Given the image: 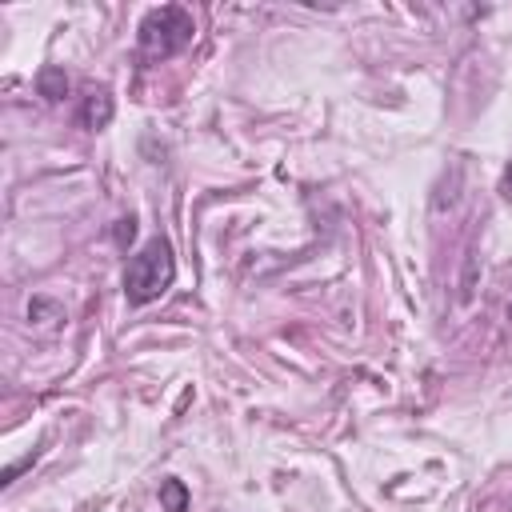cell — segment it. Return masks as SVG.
Wrapping results in <instances>:
<instances>
[{"instance_id":"52a82bcc","label":"cell","mask_w":512,"mask_h":512,"mask_svg":"<svg viewBox=\"0 0 512 512\" xmlns=\"http://www.w3.org/2000/svg\"><path fill=\"white\" fill-rule=\"evenodd\" d=\"M32 460H36V452H28V456H24V460H16V464H12V468H8V472H4V488H8V484H12V480H16V476H20V472H24V468H28V464H32Z\"/></svg>"},{"instance_id":"6da1fadb","label":"cell","mask_w":512,"mask_h":512,"mask_svg":"<svg viewBox=\"0 0 512 512\" xmlns=\"http://www.w3.org/2000/svg\"><path fill=\"white\" fill-rule=\"evenodd\" d=\"M176 280V256H172V244L164 236H152L124 268V300L144 308L152 300H160Z\"/></svg>"},{"instance_id":"7a4b0ae2","label":"cell","mask_w":512,"mask_h":512,"mask_svg":"<svg viewBox=\"0 0 512 512\" xmlns=\"http://www.w3.org/2000/svg\"><path fill=\"white\" fill-rule=\"evenodd\" d=\"M196 36V20L188 8L180 4H164V8H152L140 28H136V48H140V60L148 64H160L176 52H184Z\"/></svg>"},{"instance_id":"3957f363","label":"cell","mask_w":512,"mask_h":512,"mask_svg":"<svg viewBox=\"0 0 512 512\" xmlns=\"http://www.w3.org/2000/svg\"><path fill=\"white\" fill-rule=\"evenodd\" d=\"M112 112H116V104H112V92L108 88H88L84 92V100H80V124L88 132L108 128L112 124Z\"/></svg>"},{"instance_id":"277c9868","label":"cell","mask_w":512,"mask_h":512,"mask_svg":"<svg viewBox=\"0 0 512 512\" xmlns=\"http://www.w3.org/2000/svg\"><path fill=\"white\" fill-rule=\"evenodd\" d=\"M36 92H40L48 104L64 100V96H68V76H64V68H56V64H44V68L36 72Z\"/></svg>"},{"instance_id":"5b68a950","label":"cell","mask_w":512,"mask_h":512,"mask_svg":"<svg viewBox=\"0 0 512 512\" xmlns=\"http://www.w3.org/2000/svg\"><path fill=\"white\" fill-rule=\"evenodd\" d=\"M188 488H184V480H176V476H164L160 480V508L164 512H188Z\"/></svg>"},{"instance_id":"8992f818","label":"cell","mask_w":512,"mask_h":512,"mask_svg":"<svg viewBox=\"0 0 512 512\" xmlns=\"http://www.w3.org/2000/svg\"><path fill=\"white\" fill-rule=\"evenodd\" d=\"M132 236H136V220L128 216V220L116 224V244H132Z\"/></svg>"},{"instance_id":"ba28073f","label":"cell","mask_w":512,"mask_h":512,"mask_svg":"<svg viewBox=\"0 0 512 512\" xmlns=\"http://www.w3.org/2000/svg\"><path fill=\"white\" fill-rule=\"evenodd\" d=\"M504 196H512V168H508V176H504Z\"/></svg>"}]
</instances>
